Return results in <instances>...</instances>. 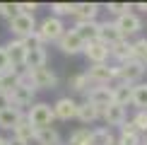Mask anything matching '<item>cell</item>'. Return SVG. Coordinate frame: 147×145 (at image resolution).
Returning a JSON list of instances; mask_svg holds the SVG:
<instances>
[{"instance_id":"cell-28","label":"cell","mask_w":147,"mask_h":145,"mask_svg":"<svg viewBox=\"0 0 147 145\" xmlns=\"http://www.w3.org/2000/svg\"><path fill=\"white\" fill-rule=\"evenodd\" d=\"M68 87L72 89V92H87V89L92 87V82H89V77L84 75V72H77V75H72L68 80Z\"/></svg>"},{"instance_id":"cell-35","label":"cell","mask_w":147,"mask_h":145,"mask_svg":"<svg viewBox=\"0 0 147 145\" xmlns=\"http://www.w3.org/2000/svg\"><path fill=\"white\" fill-rule=\"evenodd\" d=\"M133 51H135V58H138V60H142V58H145V53H147V39H138V41H133Z\"/></svg>"},{"instance_id":"cell-20","label":"cell","mask_w":147,"mask_h":145,"mask_svg":"<svg viewBox=\"0 0 147 145\" xmlns=\"http://www.w3.org/2000/svg\"><path fill=\"white\" fill-rule=\"evenodd\" d=\"M34 136H36V128H32V123L27 121V116L12 128V138H17V140H22V143H27V145H32Z\"/></svg>"},{"instance_id":"cell-32","label":"cell","mask_w":147,"mask_h":145,"mask_svg":"<svg viewBox=\"0 0 147 145\" xmlns=\"http://www.w3.org/2000/svg\"><path fill=\"white\" fill-rule=\"evenodd\" d=\"M133 123H135V128L140 131V136H147V111H138L135 119H133Z\"/></svg>"},{"instance_id":"cell-24","label":"cell","mask_w":147,"mask_h":145,"mask_svg":"<svg viewBox=\"0 0 147 145\" xmlns=\"http://www.w3.org/2000/svg\"><path fill=\"white\" fill-rule=\"evenodd\" d=\"M34 143L36 145H60V136H58V131L53 128V126H48V128H39L36 131Z\"/></svg>"},{"instance_id":"cell-8","label":"cell","mask_w":147,"mask_h":145,"mask_svg":"<svg viewBox=\"0 0 147 145\" xmlns=\"http://www.w3.org/2000/svg\"><path fill=\"white\" fill-rule=\"evenodd\" d=\"M84 75L89 77L92 85H113L116 82V65H109V63L89 65V70H84Z\"/></svg>"},{"instance_id":"cell-31","label":"cell","mask_w":147,"mask_h":145,"mask_svg":"<svg viewBox=\"0 0 147 145\" xmlns=\"http://www.w3.org/2000/svg\"><path fill=\"white\" fill-rule=\"evenodd\" d=\"M116 145H142V136L140 133H121Z\"/></svg>"},{"instance_id":"cell-18","label":"cell","mask_w":147,"mask_h":145,"mask_svg":"<svg viewBox=\"0 0 147 145\" xmlns=\"http://www.w3.org/2000/svg\"><path fill=\"white\" fill-rule=\"evenodd\" d=\"M77 32V36L84 41V44H89V41H96L99 39V22H75V27H72Z\"/></svg>"},{"instance_id":"cell-38","label":"cell","mask_w":147,"mask_h":145,"mask_svg":"<svg viewBox=\"0 0 147 145\" xmlns=\"http://www.w3.org/2000/svg\"><path fill=\"white\" fill-rule=\"evenodd\" d=\"M121 133H140V131L135 128V123H133V121H128V119H125V123L121 126Z\"/></svg>"},{"instance_id":"cell-12","label":"cell","mask_w":147,"mask_h":145,"mask_svg":"<svg viewBox=\"0 0 147 145\" xmlns=\"http://www.w3.org/2000/svg\"><path fill=\"white\" fill-rule=\"evenodd\" d=\"M84 56H87V60L92 65H99V63H106L109 60V56H111V53H109V46L104 44V41H89V44H84Z\"/></svg>"},{"instance_id":"cell-30","label":"cell","mask_w":147,"mask_h":145,"mask_svg":"<svg viewBox=\"0 0 147 145\" xmlns=\"http://www.w3.org/2000/svg\"><path fill=\"white\" fill-rule=\"evenodd\" d=\"M72 5H75V3H53V5H51L53 17H58V20H63L65 15L72 17Z\"/></svg>"},{"instance_id":"cell-4","label":"cell","mask_w":147,"mask_h":145,"mask_svg":"<svg viewBox=\"0 0 147 145\" xmlns=\"http://www.w3.org/2000/svg\"><path fill=\"white\" fill-rule=\"evenodd\" d=\"M7 94H10V106L20 109V111H24V109H29V106L34 104V94H36V89H34L27 80H24V70H22V80H20V85H15V87H12Z\"/></svg>"},{"instance_id":"cell-7","label":"cell","mask_w":147,"mask_h":145,"mask_svg":"<svg viewBox=\"0 0 147 145\" xmlns=\"http://www.w3.org/2000/svg\"><path fill=\"white\" fill-rule=\"evenodd\" d=\"M7 24H10V34H15V39H27L36 32V20L32 15H20L17 12Z\"/></svg>"},{"instance_id":"cell-15","label":"cell","mask_w":147,"mask_h":145,"mask_svg":"<svg viewBox=\"0 0 147 145\" xmlns=\"http://www.w3.org/2000/svg\"><path fill=\"white\" fill-rule=\"evenodd\" d=\"M96 15H99V5L96 3H75L72 5L75 22H94Z\"/></svg>"},{"instance_id":"cell-44","label":"cell","mask_w":147,"mask_h":145,"mask_svg":"<svg viewBox=\"0 0 147 145\" xmlns=\"http://www.w3.org/2000/svg\"><path fill=\"white\" fill-rule=\"evenodd\" d=\"M142 145H147V136H145V140H142Z\"/></svg>"},{"instance_id":"cell-26","label":"cell","mask_w":147,"mask_h":145,"mask_svg":"<svg viewBox=\"0 0 147 145\" xmlns=\"http://www.w3.org/2000/svg\"><path fill=\"white\" fill-rule=\"evenodd\" d=\"M111 89H113V104L128 106L133 102V87L130 85H111Z\"/></svg>"},{"instance_id":"cell-1","label":"cell","mask_w":147,"mask_h":145,"mask_svg":"<svg viewBox=\"0 0 147 145\" xmlns=\"http://www.w3.org/2000/svg\"><path fill=\"white\" fill-rule=\"evenodd\" d=\"M65 32V24L63 20H58V17H53V15H48L41 20V24H36V39L41 41V44H56V41L63 36Z\"/></svg>"},{"instance_id":"cell-29","label":"cell","mask_w":147,"mask_h":145,"mask_svg":"<svg viewBox=\"0 0 147 145\" xmlns=\"http://www.w3.org/2000/svg\"><path fill=\"white\" fill-rule=\"evenodd\" d=\"M68 145H89V128H77L75 133H70Z\"/></svg>"},{"instance_id":"cell-14","label":"cell","mask_w":147,"mask_h":145,"mask_svg":"<svg viewBox=\"0 0 147 145\" xmlns=\"http://www.w3.org/2000/svg\"><path fill=\"white\" fill-rule=\"evenodd\" d=\"M53 116L60 121H70L77 116V102L72 97H60V99L53 104Z\"/></svg>"},{"instance_id":"cell-41","label":"cell","mask_w":147,"mask_h":145,"mask_svg":"<svg viewBox=\"0 0 147 145\" xmlns=\"http://www.w3.org/2000/svg\"><path fill=\"white\" fill-rule=\"evenodd\" d=\"M135 10H142V12H147V3H138V5H135Z\"/></svg>"},{"instance_id":"cell-11","label":"cell","mask_w":147,"mask_h":145,"mask_svg":"<svg viewBox=\"0 0 147 145\" xmlns=\"http://www.w3.org/2000/svg\"><path fill=\"white\" fill-rule=\"evenodd\" d=\"M5 53H7V63L10 68H17L22 70L24 68V58H27V48H24V44L20 39H12L5 44Z\"/></svg>"},{"instance_id":"cell-36","label":"cell","mask_w":147,"mask_h":145,"mask_svg":"<svg viewBox=\"0 0 147 145\" xmlns=\"http://www.w3.org/2000/svg\"><path fill=\"white\" fill-rule=\"evenodd\" d=\"M17 15V10H15V3H0V17H5V20H12V17Z\"/></svg>"},{"instance_id":"cell-21","label":"cell","mask_w":147,"mask_h":145,"mask_svg":"<svg viewBox=\"0 0 147 145\" xmlns=\"http://www.w3.org/2000/svg\"><path fill=\"white\" fill-rule=\"evenodd\" d=\"M123 36L118 34L113 22H99V41H104L106 46H113L116 41H121Z\"/></svg>"},{"instance_id":"cell-40","label":"cell","mask_w":147,"mask_h":145,"mask_svg":"<svg viewBox=\"0 0 147 145\" xmlns=\"http://www.w3.org/2000/svg\"><path fill=\"white\" fill-rule=\"evenodd\" d=\"M7 145H27V143H22V140H17V138H7Z\"/></svg>"},{"instance_id":"cell-43","label":"cell","mask_w":147,"mask_h":145,"mask_svg":"<svg viewBox=\"0 0 147 145\" xmlns=\"http://www.w3.org/2000/svg\"><path fill=\"white\" fill-rule=\"evenodd\" d=\"M142 63H145V65H147V53H145V58H142Z\"/></svg>"},{"instance_id":"cell-10","label":"cell","mask_w":147,"mask_h":145,"mask_svg":"<svg viewBox=\"0 0 147 145\" xmlns=\"http://www.w3.org/2000/svg\"><path fill=\"white\" fill-rule=\"evenodd\" d=\"M56 46H58L63 53H68V56H75V53H82V51H84V41L77 36L75 29H65L63 36L56 41Z\"/></svg>"},{"instance_id":"cell-27","label":"cell","mask_w":147,"mask_h":145,"mask_svg":"<svg viewBox=\"0 0 147 145\" xmlns=\"http://www.w3.org/2000/svg\"><path fill=\"white\" fill-rule=\"evenodd\" d=\"M130 104H135L138 111H147V82L133 85V102Z\"/></svg>"},{"instance_id":"cell-19","label":"cell","mask_w":147,"mask_h":145,"mask_svg":"<svg viewBox=\"0 0 147 145\" xmlns=\"http://www.w3.org/2000/svg\"><path fill=\"white\" fill-rule=\"evenodd\" d=\"M22 119H24V111H20V109H15V106H7V109L0 111V128L12 131Z\"/></svg>"},{"instance_id":"cell-3","label":"cell","mask_w":147,"mask_h":145,"mask_svg":"<svg viewBox=\"0 0 147 145\" xmlns=\"http://www.w3.org/2000/svg\"><path fill=\"white\" fill-rule=\"evenodd\" d=\"M27 121L32 123V128H48V126H53V121H56V116H53V106L46 104V102H34L32 106L27 109Z\"/></svg>"},{"instance_id":"cell-42","label":"cell","mask_w":147,"mask_h":145,"mask_svg":"<svg viewBox=\"0 0 147 145\" xmlns=\"http://www.w3.org/2000/svg\"><path fill=\"white\" fill-rule=\"evenodd\" d=\"M0 145H7V138L5 136H0Z\"/></svg>"},{"instance_id":"cell-6","label":"cell","mask_w":147,"mask_h":145,"mask_svg":"<svg viewBox=\"0 0 147 145\" xmlns=\"http://www.w3.org/2000/svg\"><path fill=\"white\" fill-rule=\"evenodd\" d=\"M84 94H87L84 102H89V104L96 106L99 111H104L109 104H113V89H111V85H92Z\"/></svg>"},{"instance_id":"cell-17","label":"cell","mask_w":147,"mask_h":145,"mask_svg":"<svg viewBox=\"0 0 147 145\" xmlns=\"http://www.w3.org/2000/svg\"><path fill=\"white\" fill-rule=\"evenodd\" d=\"M101 119L106 121V128H111V126H123L125 123V106H118V104H109L106 109L101 111Z\"/></svg>"},{"instance_id":"cell-5","label":"cell","mask_w":147,"mask_h":145,"mask_svg":"<svg viewBox=\"0 0 147 145\" xmlns=\"http://www.w3.org/2000/svg\"><path fill=\"white\" fill-rule=\"evenodd\" d=\"M24 80L32 85L34 89H56L58 75L51 68H36V70H24Z\"/></svg>"},{"instance_id":"cell-34","label":"cell","mask_w":147,"mask_h":145,"mask_svg":"<svg viewBox=\"0 0 147 145\" xmlns=\"http://www.w3.org/2000/svg\"><path fill=\"white\" fill-rule=\"evenodd\" d=\"M36 7H39L36 3H15V10L20 12V15H32V17H34Z\"/></svg>"},{"instance_id":"cell-2","label":"cell","mask_w":147,"mask_h":145,"mask_svg":"<svg viewBox=\"0 0 147 145\" xmlns=\"http://www.w3.org/2000/svg\"><path fill=\"white\" fill-rule=\"evenodd\" d=\"M145 75V63L138 58L133 60H125V63L116 65V85H138Z\"/></svg>"},{"instance_id":"cell-39","label":"cell","mask_w":147,"mask_h":145,"mask_svg":"<svg viewBox=\"0 0 147 145\" xmlns=\"http://www.w3.org/2000/svg\"><path fill=\"white\" fill-rule=\"evenodd\" d=\"M7 106H10V94L7 92H0V111L7 109Z\"/></svg>"},{"instance_id":"cell-13","label":"cell","mask_w":147,"mask_h":145,"mask_svg":"<svg viewBox=\"0 0 147 145\" xmlns=\"http://www.w3.org/2000/svg\"><path fill=\"white\" fill-rule=\"evenodd\" d=\"M48 60L46 46L44 44H36L32 48H27V58H24V68L22 70H36V68H44Z\"/></svg>"},{"instance_id":"cell-9","label":"cell","mask_w":147,"mask_h":145,"mask_svg":"<svg viewBox=\"0 0 147 145\" xmlns=\"http://www.w3.org/2000/svg\"><path fill=\"white\" fill-rule=\"evenodd\" d=\"M113 24H116V29H118V34L123 36V39H128V36H135L140 29H142V22H140V17L135 15V12H125V15L116 17Z\"/></svg>"},{"instance_id":"cell-22","label":"cell","mask_w":147,"mask_h":145,"mask_svg":"<svg viewBox=\"0 0 147 145\" xmlns=\"http://www.w3.org/2000/svg\"><path fill=\"white\" fill-rule=\"evenodd\" d=\"M20 80H22V70H17V68L3 70L0 72V92H10L15 85H20Z\"/></svg>"},{"instance_id":"cell-16","label":"cell","mask_w":147,"mask_h":145,"mask_svg":"<svg viewBox=\"0 0 147 145\" xmlns=\"http://www.w3.org/2000/svg\"><path fill=\"white\" fill-rule=\"evenodd\" d=\"M109 53H111V56L118 60V65L125 63V60H133V58H135L133 41H128V39H121V41H116L113 46H109Z\"/></svg>"},{"instance_id":"cell-25","label":"cell","mask_w":147,"mask_h":145,"mask_svg":"<svg viewBox=\"0 0 147 145\" xmlns=\"http://www.w3.org/2000/svg\"><path fill=\"white\" fill-rule=\"evenodd\" d=\"M75 119H80L82 123H94L96 119H101V111L96 106H92L89 102H82V104H77V116Z\"/></svg>"},{"instance_id":"cell-37","label":"cell","mask_w":147,"mask_h":145,"mask_svg":"<svg viewBox=\"0 0 147 145\" xmlns=\"http://www.w3.org/2000/svg\"><path fill=\"white\" fill-rule=\"evenodd\" d=\"M10 63H7V53H5V46H0V72L7 70Z\"/></svg>"},{"instance_id":"cell-33","label":"cell","mask_w":147,"mask_h":145,"mask_svg":"<svg viewBox=\"0 0 147 145\" xmlns=\"http://www.w3.org/2000/svg\"><path fill=\"white\" fill-rule=\"evenodd\" d=\"M109 12L116 17H121V15H125V12H130V5L128 3H109Z\"/></svg>"},{"instance_id":"cell-23","label":"cell","mask_w":147,"mask_h":145,"mask_svg":"<svg viewBox=\"0 0 147 145\" xmlns=\"http://www.w3.org/2000/svg\"><path fill=\"white\" fill-rule=\"evenodd\" d=\"M89 145H116V138H113L111 128L101 126V128L89 131Z\"/></svg>"}]
</instances>
